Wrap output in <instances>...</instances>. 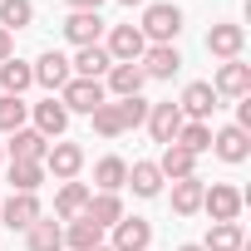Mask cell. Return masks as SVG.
<instances>
[{"label": "cell", "instance_id": "4dcf8cb0", "mask_svg": "<svg viewBox=\"0 0 251 251\" xmlns=\"http://www.w3.org/2000/svg\"><path fill=\"white\" fill-rule=\"evenodd\" d=\"M177 148H187L192 158H202V153H212V123H182L177 128V138H173Z\"/></svg>", "mask_w": 251, "mask_h": 251}, {"label": "cell", "instance_id": "52a82bcc", "mask_svg": "<svg viewBox=\"0 0 251 251\" xmlns=\"http://www.w3.org/2000/svg\"><path fill=\"white\" fill-rule=\"evenodd\" d=\"M103 50H108V59H113V64H138V59H143V50H148V40H143V30H138V25H113V30H108V40H103Z\"/></svg>", "mask_w": 251, "mask_h": 251}, {"label": "cell", "instance_id": "83f0119b", "mask_svg": "<svg viewBox=\"0 0 251 251\" xmlns=\"http://www.w3.org/2000/svg\"><path fill=\"white\" fill-rule=\"evenodd\" d=\"M45 163H5V182L15 187V192H40L45 187Z\"/></svg>", "mask_w": 251, "mask_h": 251}, {"label": "cell", "instance_id": "30bf717a", "mask_svg": "<svg viewBox=\"0 0 251 251\" xmlns=\"http://www.w3.org/2000/svg\"><path fill=\"white\" fill-rule=\"evenodd\" d=\"M30 128L35 133H45V138H64V128H69V113H64V103L50 94V99H40V103H30Z\"/></svg>", "mask_w": 251, "mask_h": 251}, {"label": "cell", "instance_id": "8d00e7d4", "mask_svg": "<svg viewBox=\"0 0 251 251\" xmlns=\"http://www.w3.org/2000/svg\"><path fill=\"white\" fill-rule=\"evenodd\" d=\"M69 10H103V0H69Z\"/></svg>", "mask_w": 251, "mask_h": 251}, {"label": "cell", "instance_id": "1f68e13d", "mask_svg": "<svg viewBox=\"0 0 251 251\" xmlns=\"http://www.w3.org/2000/svg\"><path fill=\"white\" fill-rule=\"evenodd\" d=\"M35 25V5L30 0H0V30H30Z\"/></svg>", "mask_w": 251, "mask_h": 251}, {"label": "cell", "instance_id": "603a6c76", "mask_svg": "<svg viewBox=\"0 0 251 251\" xmlns=\"http://www.w3.org/2000/svg\"><path fill=\"white\" fill-rule=\"evenodd\" d=\"M158 173H163V182H177V177H197V158H192L187 148L168 143V148H163V158H158Z\"/></svg>", "mask_w": 251, "mask_h": 251}, {"label": "cell", "instance_id": "ba28073f", "mask_svg": "<svg viewBox=\"0 0 251 251\" xmlns=\"http://www.w3.org/2000/svg\"><path fill=\"white\" fill-rule=\"evenodd\" d=\"M108 246H113V251H148V246H153V222H143V217L113 222V226H108Z\"/></svg>", "mask_w": 251, "mask_h": 251}, {"label": "cell", "instance_id": "7402d4cb", "mask_svg": "<svg viewBox=\"0 0 251 251\" xmlns=\"http://www.w3.org/2000/svg\"><path fill=\"white\" fill-rule=\"evenodd\" d=\"M84 217H89V222H99V226L108 231L113 222H123L128 212H123V197H118V192H94V197H89V207H84Z\"/></svg>", "mask_w": 251, "mask_h": 251}, {"label": "cell", "instance_id": "9c48e42d", "mask_svg": "<svg viewBox=\"0 0 251 251\" xmlns=\"http://www.w3.org/2000/svg\"><path fill=\"white\" fill-rule=\"evenodd\" d=\"M177 113H182L187 123H207V118L217 113V94H212V84H207V79L187 84V89H182V99H177Z\"/></svg>", "mask_w": 251, "mask_h": 251}, {"label": "cell", "instance_id": "ac0fdd59", "mask_svg": "<svg viewBox=\"0 0 251 251\" xmlns=\"http://www.w3.org/2000/svg\"><path fill=\"white\" fill-rule=\"evenodd\" d=\"M212 153H217L222 163H246V158H251V133H241L236 123H226V128L212 133Z\"/></svg>", "mask_w": 251, "mask_h": 251}, {"label": "cell", "instance_id": "d590c367", "mask_svg": "<svg viewBox=\"0 0 251 251\" xmlns=\"http://www.w3.org/2000/svg\"><path fill=\"white\" fill-rule=\"evenodd\" d=\"M10 54H15V35H10V30H0V64H5Z\"/></svg>", "mask_w": 251, "mask_h": 251}, {"label": "cell", "instance_id": "e575fe53", "mask_svg": "<svg viewBox=\"0 0 251 251\" xmlns=\"http://www.w3.org/2000/svg\"><path fill=\"white\" fill-rule=\"evenodd\" d=\"M113 103H118V113H123V128H138V123H148V108H153L143 94H133V99H113Z\"/></svg>", "mask_w": 251, "mask_h": 251}, {"label": "cell", "instance_id": "d6986e66", "mask_svg": "<svg viewBox=\"0 0 251 251\" xmlns=\"http://www.w3.org/2000/svg\"><path fill=\"white\" fill-rule=\"evenodd\" d=\"M182 123H187V118L177 113V103H173V99H168V103H153V108H148V133H153V143H163V148H168V143L177 138V128H182Z\"/></svg>", "mask_w": 251, "mask_h": 251}, {"label": "cell", "instance_id": "8fae6325", "mask_svg": "<svg viewBox=\"0 0 251 251\" xmlns=\"http://www.w3.org/2000/svg\"><path fill=\"white\" fill-rule=\"evenodd\" d=\"M30 69H35V84H40V89H50V94H59V89L74 79V69H69V59H64L59 50H45Z\"/></svg>", "mask_w": 251, "mask_h": 251}, {"label": "cell", "instance_id": "d6a6232c", "mask_svg": "<svg viewBox=\"0 0 251 251\" xmlns=\"http://www.w3.org/2000/svg\"><path fill=\"white\" fill-rule=\"evenodd\" d=\"M89 118H94V133H99V138H123V133H128V128H123V113H118V103H113V99H108V103H99Z\"/></svg>", "mask_w": 251, "mask_h": 251}, {"label": "cell", "instance_id": "7a4b0ae2", "mask_svg": "<svg viewBox=\"0 0 251 251\" xmlns=\"http://www.w3.org/2000/svg\"><path fill=\"white\" fill-rule=\"evenodd\" d=\"M241 207H246V192H241V187H231V182H212V187H202V212H207L212 222H236Z\"/></svg>", "mask_w": 251, "mask_h": 251}, {"label": "cell", "instance_id": "3957f363", "mask_svg": "<svg viewBox=\"0 0 251 251\" xmlns=\"http://www.w3.org/2000/svg\"><path fill=\"white\" fill-rule=\"evenodd\" d=\"M54 99L64 103V113H94L99 103H108V94H103V79H69V84H64Z\"/></svg>", "mask_w": 251, "mask_h": 251}, {"label": "cell", "instance_id": "4316f807", "mask_svg": "<svg viewBox=\"0 0 251 251\" xmlns=\"http://www.w3.org/2000/svg\"><path fill=\"white\" fill-rule=\"evenodd\" d=\"M123 182H128V163H123L118 153H108V158L94 163V187H99V192H118Z\"/></svg>", "mask_w": 251, "mask_h": 251}, {"label": "cell", "instance_id": "e0dca14e", "mask_svg": "<svg viewBox=\"0 0 251 251\" xmlns=\"http://www.w3.org/2000/svg\"><path fill=\"white\" fill-rule=\"evenodd\" d=\"M143 69L138 64H108V74H103V94L108 99H133V94H143Z\"/></svg>", "mask_w": 251, "mask_h": 251}, {"label": "cell", "instance_id": "484cf974", "mask_svg": "<svg viewBox=\"0 0 251 251\" xmlns=\"http://www.w3.org/2000/svg\"><path fill=\"white\" fill-rule=\"evenodd\" d=\"M202 251H246V231H241V222H212Z\"/></svg>", "mask_w": 251, "mask_h": 251}, {"label": "cell", "instance_id": "277c9868", "mask_svg": "<svg viewBox=\"0 0 251 251\" xmlns=\"http://www.w3.org/2000/svg\"><path fill=\"white\" fill-rule=\"evenodd\" d=\"M40 217H45V207H40L35 192H10V197H0V222H5L10 231H30Z\"/></svg>", "mask_w": 251, "mask_h": 251}, {"label": "cell", "instance_id": "9a60e30c", "mask_svg": "<svg viewBox=\"0 0 251 251\" xmlns=\"http://www.w3.org/2000/svg\"><path fill=\"white\" fill-rule=\"evenodd\" d=\"M138 69H143V79H173L182 69V54H177V45H148Z\"/></svg>", "mask_w": 251, "mask_h": 251}, {"label": "cell", "instance_id": "60d3db41", "mask_svg": "<svg viewBox=\"0 0 251 251\" xmlns=\"http://www.w3.org/2000/svg\"><path fill=\"white\" fill-rule=\"evenodd\" d=\"M99 251H113V246H108V241H103V246H99Z\"/></svg>", "mask_w": 251, "mask_h": 251}, {"label": "cell", "instance_id": "f35d334b", "mask_svg": "<svg viewBox=\"0 0 251 251\" xmlns=\"http://www.w3.org/2000/svg\"><path fill=\"white\" fill-rule=\"evenodd\" d=\"M118 5H128V10H133V5H143V0H118Z\"/></svg>", "mask_w": 251, "mask_h": 251}, {"label": "cell", "instance_id": "5bb4252c", "mask_svg": "<svg viewBox=\"0 0 251 251\" xmlns=\"http://www.w3.org/2000/svg\"><path fill=\"white\" fill-rule=\"evenodd\" d=\"M241 50H246V30H241V25L222 20V25L207 30V54H217V59H241Z\"/></svg>", "mask_w": 251, "mask_h": 251}, {"label": "cell", "instance_id": "f546056e", "mask_svg": "<svg viewBox=\"0 0 251 251\" xmlns=\"http://www.w3.org/2000/svg\"><path fill=\"white\" fill-rule=\"evenodd\" d=\"M123 187H133V197H158V192H163V173H158V163H133Z\"/></svg>", "mask_w": 251, "mask_h": 251}, {"label": "cell", "instance_id": "44dd1931", "mask_svg": "<svg viewBox=\"0 0 251 251\" xmlns=\"http://www.w3.org/2000/svg\"><path fill=\"white\" fill-rule=\"evenodd\" d=\"M108 50L103 45H84V50H74V59H69V69H74V79H103L108 74Z\"/></svg>", "mask_w": 251, "mask_h": 251}, {"label": "cell", "instance_id": "ab89813d", "mask_svg": "<svg viewBox=\"0 0 251 251\" xmlns=\"http://www.w3.org/2000/svg\"><path fill=\"white\" fill-rule=\"evenodd\" d=\"M0 168H5V143H0Z\"/></svg>", "mask_w": 251, "mask_h": 251}, {"label": "cell", "instance_id": "7c38bea8", "mask_svg": "<svg viewBox=\"0 0 251 251\" xmlns=\"http://www.w3.org/2000/svg\"><path fill=\"white\" fill-rule=\"evenodd\" d=\"M5 153H10V163H45V153H50V138H45V133H35L30 123H25V128H15V133H10Z\"/></svg>", "mask_w": 251, "mask_h": 251}, {"label": "cell", "instance_id": "5b68a950", "mask_svg": "<svg viewBox=\"0 0 251 251\" xmlns=\"http://www.w3.org/2000/svg\"><path fill=\"white\" fill-rule=\"evenodd\" d=\"M207 84H212L217 99H246V94H251V64H241V59H222L217 74H212Z\"/></svg>", "mask_w": 251, "mask_h": 251}, {"label": "cell", "instance_id": "cb8c5ba5", "mask_svg": "<svg viewBox=\"0 0 251 251\" xmlns=\"http://www.w3.org/2000/svg\"><path fill=\"white\" fill-rule=\"evenodd\" d=\"M25 246H30V251H64V222L40 217V222L25 231Z\"/></svg>", "mask_w": 251, "mask_h": 251}, {"label": "cell", "instance_id": "f1b7e54d", "mask_svg": "<svg viewBox=\"0 0 251 251\" xmlns=\"http://www.w3.org/2000/svg\"><path fill=\"white\" fill-rule=\"evenodd\" d=\"M35 84V69L25 64V59H5V64H0V89H5V94H15V99H25V89Z\"/></svg>", "mask_w": 251, "mask_h": 251}, {"label": "cell", "instance_id": "6da1fadb", "mask_svg": "<svg viewBox=\"0 0 251 251\" xmlns=\"http://www.w3.org/2000/svg\"><path fill=\"white\" fill-rule=\"evenodd\" d=\"M138 30H143L148 45H177V35H182V5H173V0H153V5H143Z\"/></svg>", "mask_w": 251, "mask_h": 251}, {"label": "cell", "instance_id": "836d02e7", "mask_svg": "<svg viewBox=\"0 0 251 251\" xmlns=\"http://www.w3.org/2000/svg\"><path fill=\"white\" fill-rule=\"evenodd\" d=\"M30 123V103L15 99V94H0V133H15Z\"/></svg>", "mask_w": 251, "mask_h": 251}, {"label": "cell", "instance_id": "8992f818", "mask_svg": "<svg viewBox=\"0 0 251 251\" xmlns=\"http://www.w3.org/2000/svg\"><path fill=\"white\" fill-rule=\"evenodd\" d=\"M45 173H50L54 182H74V177L84 173V148L69 143V138L50 143V153H45Z\"/></svg>", "mask_w": 251, "mask_h": 251}, {"label": "cell", "instance_id": "ffe728a7", "mask_svg": "<svg viewBox=\"0 0 251 251\" xmlns=\"http://www.w3.org/2000/svg\"><path fill=\"white\" fill-rule=\"evenodd\" d=\"M103 226L99 222H89V217H74V222H64V251H99L103 246Z\"/></svg>", "mask_w": 251, "mask_h": 251}, {"label": "cell", "instance_id": "d4e9b609", "mask_svg": "<svg viewBox=\"0 0 251 251\" xmlns=\"http://www.w3.org/2000/svg\"><path fill=\"white\" fill-rule=\"evenodd\" d=\"M202 187H207L202 177H177L173 182V212L177 217H197L202 212Z\"/></svg>", "mask_w": 251, "mask_h": 251}, {"label": "cell", "instance_id": "74e56055", "mask_svg": "<svg viewBox=\"0 0 251 251\" xmlns=\"http://www.w3.org/2000/svg\"><path fill=\"white\" fill-rule=\"evenodd\" d=\"M177 251H202V246H197V241H187V246H177Z\"/></svg>", "mask_w": 251, "mask_h": 251}, {"label": "cell", "instance_id": "4fadbf2b", "mask_svg": "<svg viewBox=\"0 0 251 251\" xmlns=\"http://www.w3.org/2000/svg\"><path fill=\"white\" fill-rule=\"evenodd\" d=\"M64 40H69L74 50L99 45V40H103V20H99V10H69V20H64Z\"/></svg>", "mask_w": 251, "mask_h": 251}, {"label": "cell", "instance_id": "2e32d148", "mask_svg": "<svg viewBox=\"0 0 251 251\" xmlns=\"http://www.w3.org/2000/svg\"><path fill=\"white\" fill-rule=\"evenodd\" d=\"M89 197H94V187L89 182H59V192H54V222H74V217H84V207H89Z\"/></svg>", "mask_w": 251, "mask_h": 251}]
</instances>
